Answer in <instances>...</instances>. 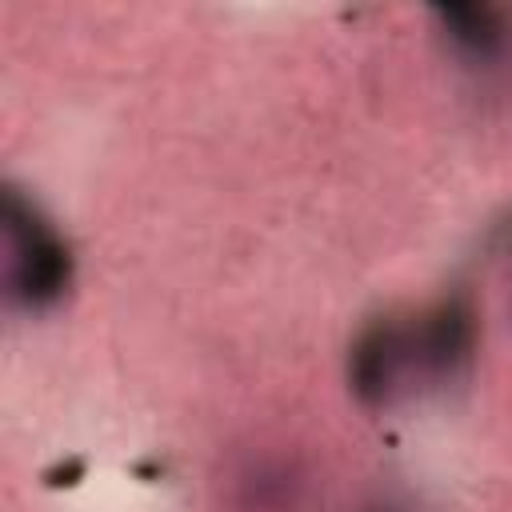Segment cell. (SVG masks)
Listing matches in <instances>:
<instances>
[{
  "label": "cell",
  "mask_w": 512,
  "mask_h": 512,
  "mask_svg": "<svg viewBox=\"0 0 512 512\" xmlns=\"http://www.w3.org/2000/svg\"><path fill=\"white\" fill-rule=\"evenodd\" d=\"M476 348V320L464 300H440L412 320H376L348 356L352 392L368 408H392L424 388L456 380Z\"/></svg>",
  "instance_id": "obj_1"
},
{
  "label": "cell",
  "mask_w": 512,
  "mask_h": 512,
  "mask_svg": "<svg viewBox=\"0 0 512 512\" xmlns=\"http://www.w3.org/2000/svg\"><path fill=\"white\" fill-rule=\"evenodd\" d=\"M0 268H4V292L12 304L24 308H48L68 288V248L44 224V216L24 204L16 192H4L0 212Z\"/></svg>",
  "instance_id": "obj_2"
},
{
  "label": "cell",
  "mask_w": 512,
  "mask_h": 512,
  "mask_svg": "<svg viewBox=\"0 0 512 512\" xmlns=\"http://www.w3.org/2000/svg\"><path fill=\"white\" fill-rule=\"evenodd\" d=\"M220 512H304L308 468L288 448H240L216 472Z\"/></svg>",
  "instance_id": "obj_3"
},
{
  "label": "cell",
  "mask_w": 512,
  "mask_h": 512,
  "mask_svg": "<svg viewBox=\"0 0 512 512\" xmlns=\"http://www.w3.org/2000/svg\"><path fill=\"white\" fill-rule=\"evenodd\" d=\"M448 36L472 52V56H492L504 40V28H500V16L492 8H444L440 12Z\"/></svg>",
  "instance_id": "obj_4"
},
{
  "label": "cell",
  "mask_w": 512,
  "mask_h": 512,
  "mask_svg": "<svg viewBox=\"0 0 512 512\" xmlns=\"http://www.w3.org/2000/svg\"><path fill=\"white\" fill-rule=\"evenodd\" d=\"M368 512H408V508H400V504H388V500H384V504H376V508H368Z\"/></svg>",
  "instance_id": "obj_5"
},
{
  "label": "cell",
  "mask_w": 512,
  "mask_h": 512,
  "mask_svg": "<svg viewBox=\"0 0 512 512\" xmlns=\"http://www.w3.org/2000/svg\"><path fill=\"white\" fill-rule=\"evenodd\" d=\"M508 320H512V280H508Z\"/></svg>",
  "instance_id": "obj_6"
}]
</instances>
